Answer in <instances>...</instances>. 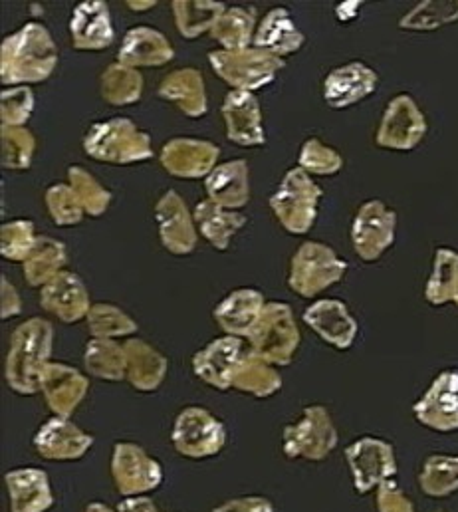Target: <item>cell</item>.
I'll return each mask as SVG.
<instances>
[{"label":"cell","mask_w":458,"mask_h":512,"mask_svg":"<svg viewBox=\"0 0 458 512\" xmlns=\"http://www.w3.org/2000/svg\"><path fill=\"white\" fill-rule=\"evenodd\" d=\"M54 328L44 318L22 322L12 338L4 362V380L20 395H34L42 387L44 370L50 364Z\"/></svg>","instance_id":"obj_1"},{"label":"cell","mask_w":458,"mask_h":512,"mask_svg":"<svg viewBox=\"0 0 458 512\" xmlns=\"http://www.w3.org/2000/svg\"><path fill=\"white\" fill-rule=\"evenodd\" d=\"M58 48L50 32L28 22L22 30L10 34L0 48V78L4 86L44 82L56 68Z\"/></svg>","instance_id":"obj_2"},{"label":"cell","mask_w":458,"mask_h":512,"mask_svg":"<svg viewBox=\"0 0 458 512\" xmlns=\"http://www.w3.org/2000/svg\"><path fill=\"white\" fill-rule=\"evenodd\" d=\"M250 350L272 366H288L300 346V330L286 302H268L246 338Z\"/></svg>","instance_id":"obj_3"},{"label":"cell","mask_w":458,"mask_h":512,"mask_svg":"<svg viewBox=\"0 0 458 512\" xmlns=\"http://www.w3.org/2000/svg\"><path fill=\"white\" fill-rule=\"evenodd\" d=\"M84 149L110 165H129L153 155L151 137L125 118L92 126L84 137Z\"/></svg>","instance_id":"obj_4"},{"label":"cell","mask_w":458,"mask_h":512,"mask_svg":"<svg viewBox=\"0 0 458 512\" xmlns=\"http://www.w3.org/2000/svg\"><path fill=\"white\" fill-rule=\"evenodd\" d=\"M322 189L300 167L290 169L276 193L270 199V207L282 227L292 235L308 233L318 217V203Z\"/></svg>","instance_id":"obj_5"},{"label":"cell","mask_w":458,"mask_h":512,"mask_svg":"<svg viewBox=\"0 0 458 512\" xmlns=\"http://www.w3.org/2000/svg\"><path fill=\"white\" fill-rule=\"evenodd\" d=\"M338 445V431L330 411L322 405H310L302 417L284 427L282 447L288 459L324 461Z\"/></svg>","instance_id":"obj_6"},{"label":"cell","mask_w":458,"mask_h":512,"mask_svg":"<svg viewBox=\"0 0 458 512\" xmlns=\"http://www.w3.org/2000/svg\"><path fill=\"white\" fill-rule=\"evenodd\" d=\"M347 262L322 243H304L290 262L288 286L302 298H314L344 278Z\"/></svg>","instance_id":"obj_7"},{"label":"cell","mask_w":458,"mask_h":512,"mask_svg":"<svg viewBox=\"0 0 458 512\" xmlns=\"http://www.w3.org/2000/svg\"><path fill=\"white\" fill-rule=\"evenodd\" d=\"M215 72L234 90L252 92L270 84L284 68V60L260 48L217 50L209 54Z\"/></svg>","instance_id":"obj_8"},{"label":"cell","mask_w":458,"mask_h":512,"mask_svg":"<svg viewBox=\"0 0 458 512\" xmlns=\"http://www.w3.org/2000/svg\"><path fill=\"white\" fill-rule=\"evenodd\" d=\"M171 441L175 451L187 459H209L223 451L227 429L205 407H187L175 419Z\"/></svg>","instance_id":"obj_9"},{"label":"cell","mask_w":458,"mask_h":512,"mask_svg":"<svg viewBox=\"0 0 458 512\" xmlns=\"http://www.w3.org/2000/svg\"><path fill=\"white\" fill-rule=\"evenodd\" d=\"M112 477L117 493L131 499L155 491L163 481V469L143 447L135 443H115Z\"/></svg>","instance_id":"obj_10"},{"label":"cell","mask_w":458,"mask_h":512,"mask_svg":"<svg viewBox=\"0 0 458 512\" xmlns=\"http://www.w3.org/2000/svg\"><path fill=\"white\" fill-rule=\"evenodd\" d=\"M345 459L353 477V487L359 495H367L397 473L393 445L383 439L363 437L351 443L345 449Z\"/></svg>","instance_id":"obj_11"},{"label":"cell","mask_w":458,"mask_h":512,"mask_svg":"<svg viewBox=\"0 0 458 512\" xmlns=\"http://www.w3.org/2000/svg\"><path fill=\"white\" fill-rule=\"evenodd\" d=\"M397 215L381 201H367L359 207L353 227L351 241L357 256L365 262H373L383 255L395 241Z\"/></svg>","instance_id":"obj_12"},{"label":"cell","mask_w":458,"mask_h":512,"mask_svg":"<svg viewBox=\"0 0 458 512\" xmlns=\"http://www.w3.org/2000/svg\"><path fill=\"white\" fill-rule=\"evenodd\" d=\"M427 133V120L409 94L395 96L381 120L377 145L395 151L415 149Z\"/></svg>","instance_id":"obj_13"},{"label":"cell","mask_w":458,"mask_h":512,"mask_svg":"<svg viewBox=\"0 0 458 512\" xmlns=\"http://www.w3.org/2000/svg\"><path fill=\"white\" fill-rule=\"evenodd\" d=\"M415 419L439 433L458 431V370L441 372L413 407Z\"/></svg>","instance_id":"obj_14"},{"label":"cell","mask_w":458,"mask_h":512,"mask_svg":"<svg viewBox=\"0 0 458 512\" xmlns=\"http://www.w3.org/2000/svg\"><path fill=\"white\" fill-rule=\"evenodd\" d=\"M219 147L205 139L175 137L161 151L163 167L181 179L209 177L219 159Z\"/></svg>","instance_id":"obj_15"},{"label":"cell","mask_w":458,"mask_h":512,"mask_svg":"<svg viewBox=\"0 0 458 512\" xmlns=\"http://www.w3.org/2000/svg\"><path fill=\"white\" fill-rule=\"evenodd\" d=\"M92 445L94 437L66 417L48 419L34 435L36 453L48 461H78Z\"/></svg>","instance_id":"obj_16"},{"label":"cell","mask_w":458,"mask_h":512,"mask_svg":"<svg viewBox=\"0 0 458 512\" xmlns=\"http://www.w3.org/2000/svg\"><path fill=\"white\" fill-rule=\"evenodd\" d=\"M40 304L46 312L64 324H76L88 318L92 310L86 284L68 270H62L42 288Z\"/></svg>","instance_id":"obj_17"},{"label":"cell","mask_w":458,"mask_h":512,"mask_svg":"<svg viewBox=\"0 0 458 512\" xmlns=\"http://www.w3.org/2000/svg\"><path fill=\"white\" fill-rule=\"evenodd\" d=\"M246 352L244 340L225 336L207 344L193 358V372L205 384L227 391L232 387V376Z\"/></svg>","instance_id":"obj_18"},{"label":"cell","mask_w":458,"mask_h":512,"mask_svg":"<svg viewBox=\"0 0 458 512\" xmlns=\"http://www.w3.org/2000/svg\"><path fill=\"white\" fill-rule=\"evenodd\" d=\"M155 217L159 225L161 243L173 255H189L197 247V229L185 201L175 193H165L157 207Z\"/></svg>","instance_id":"obj_19"},{"label":"cell","mask_w":458,"mask_h":512,"mask_svg":"<svg viewBox=\"0 0 458 512\" xmlns=\"http://www.w3.org/2000/svg\"><path fill=\"white\" fill-rule=\"evenodd\" d=\"M377 74L363 62H349L332 70L324 80V100L330 108L344 110L377 90Z\"/></svg>","instance_id":"obj_20"},{"label":"cell","mask_w":458,"mask_h":512,"mask_svg":"<svg viewBox=\"0 0 458 512\" xmlns=\"http://www.w3.org/2000/svg\"><path fill=\"white\" fill-rule=\"evenodd\" d=\"M90 382L82 372L76 368H70L66 364H48L42 376L40 391L46 397V403L50 411L56 417L70 419L72 413L78 409V405L88 395Z\"/></svg>","instance_id":"obj_21"},{"label":"cell","mask_w":458,"mask_h":512,"mask_svg":"<svg viewBox=\"0 0 458 512\" xmlns=\"http://www.w3.org/2000/svg\"><path fill=\"white\" fill-rule=\"evenodd\" d=\"M227 137L242 147H260L266 143L260 104L252 92L232 90L223 104Z\"/></svg>","instance_id":"obj_22"},{"label":"cell","mask_w":458,"mask_h":512,"mask_svg":"<svg viewBox=\"0 0 458 512\" xmlns=\"http://www.w3.org/2000/svg\"><path fill=\"white\" fill-rule=\"evenodd\" d=\"M304 322L330 346L347 350L357 338V322L342 300H318L304 312Z\"/></svg>","instance_id":"obj_23"},{"label":"cell","mask_w":458,"mask_h":512,"mask_svg":"<svg viewBox=\"0 0 458 512\" xmlns=\"http://www.w3.org/2000/svg\"><path fill=\"white\" fill-rule=\"evenodd\" d=\"M70 32L78 50H106L114 42L108 4L104 0H88L78 4L70 20Z\"/></svg>","instance_id":"obj_24"},{"label":"cell","mask_w":458,"mask_h":512,"mask_svg":"<svg viewBox=\"0 0 458 512\" xmlns=\"http://www.w3.org/2000/svg\"><path fill=\"white\" fill-rule=\"evenodd\" d=\"M10 512H46L54 507V493L46 471L24 467L4 475Z\"/></svg>","instance_id":"obj_25"},{"label":"cell","mask_w":458,"mask_h":512,"mask_svg":"<svg viewBox=\"0 0 458 512\" xmlns=\"http://www.w3.org/2000/svg\"><path fill=\"white\" fill-rule=\"evenodd\" d=\"M173 60V48L169 40L155 28L137 26L131 28L119 48L117 62L137 70V68H159Z\"/></svg>","instance_id":"obj_26"},{"label":"cell","mask_w":458,"mask_h":512,"mask_svg":"<svg viewBox=\"0 0 458 512\" xmlns=\"http://www.w3.org/2000/svg\"><path fill=\"white\" fill-rule=\"evenodd\" d=\"M266 302L254 288H240L229 294L215 310V320L227 336L248 338L254 330Z\"/></svg>","instance_id":"obj_27"},{"label":"cell","mask_w":458,"mask_h":512,"mask_svg":"<svg viewBox=\"0 0 458 512\" xmlns=\"http://www.w3.org/2000/svg\"><path fill=\"white\" fill-rule=\"evenodd\" d=\"M304 40L306 38L296 28L290 12L286 8H274L262 18L252 42L254 48L266 50L284 60V56L298 52L304 46Z\"/></svg>","instance_id":"obj_28"},{"label":"cell","mask_w":458,"mask_h":512,"mask_svg":"<svg viewBox=\"0 0 458 512\" xmlns=\"http://www.w3.org/2000/svg\"><path fill=\"white\" fill-rule=\"evenodd\" d=\"M159 96L177 106L187 118H201L207 112V92L199 70L183 68L171 72L159 86Z\"/></svg>","instance_id":"obj_29"},{"label":"cell","mask_w":458,"mask_h":512,"mask_svg":"<svg viewBox=\"0 0 458 512\" xmlns=\"http://www.w3.org/2000/svg\"><path fill=\"white\" fill-rule=\"evenodd\" d=\"M209 199L223 209L238 211L250 199L248 189V165L242 159L217 165L205 181Z\"/></svg>","instance_id":"obj_30"},{"label":"cell","mask_w":458,"mask_h":512,"mask_svg":"<svg viewBox=\"0 0 458 512\" xmlns=\"http://www.w3.org/2000/svg\"><path fill=\"white\" fill-rule=\"evenodd\" d=\"M127 380L137 391L151 393L159 389L167 376V360L147 342L129 338L125 344Z\"/></svg>","instance_id":"obj_31"},{"label":"cell","mask_w":458,"mask_h":512,"mask_svg":"<svg viewBox=\"0 0 458 512\" xmlns=\"http://www.w3.org/2000/svg\"><path fill=\"white\" fill-rule=\"evenodd\" d=\"M195 223L203 237L219 251L229 249L232 237L246 225V217L238 211H229L213 203L211 199L203 201L195 209Z\"/></svg>","instance_id":"obj_32"},{"label":"cell","mask_w":458,"mask_h":512,"mask_svg":"<svg viewBox=\"0 0 458 512\" xmlns=\"http://www.w3.org/2000/svg\"><path fill=\"white\" fill-rule=\"evenodd\" d=\"M232 387L240 393H248L254 397H270L282 387V378L274 370L272 364H268L264 358H260L256 352L246 348L234 376Z\"/></svg>","instance_id":"obj_33"},{"label":"cell","mask_w":458,"mask_h":512,"mask_svg":"<svg viewBox=\"0 0 458 512\" xmlns=\"http://www.w3.org/2000/svg\"><path fill=\"white\" fill-rule=\"evenodd\" d=\"M66 264V247L50 237H38L32 253L24 260V274L30 286H46Z\"/></svg>","instance_id":"obj_34"},{"label":"cell","mask_w":458,"mask_h":512,"mask_svg":"<svg viewBox=\"0 0 458 512\" xmlns=\"http://www.w3.org/2000/svg\"><path fill=\"white\" fill-rule=\"evenodd\" d=\"M84 364L88 374L106 382H121L127 378V356L125 348L115 340L94 338L86 346Z\"/></svg>","instance_id":"obj_35"},{"label":"cell","mask_w":458,"mask_h":512,"mask_svg":"<svg viewBox=\"0 0 458 512\" xmlns=\"http://www.w3.org/2000/svg\"><path fill=\"white\" fill-rule=\"evenodd\" d=\"M225 10L227 8L223 2H173L177 30L189 40L199 38L207 30H213V26L219 22Z\"/></svg>","instance_id":"obj_36"},{"label":"cell","mask_w":458,"mask_h":512,"mask_svg":"<svg viewBox=\"0 0 458 512\" xmlns=\"http://www.w3.org/2000/svg\"><path fill=\"white\" fill-rule=\"evenodd\" d=\"M458 294V253L451 249H439L435 253L433 274L425 288V298L433 306L455 302Z\"/></svg>","instance_id":"obj_37"},{"label":"cell","mask_w":458,"mask_h":512,"mask_svg":"<svg viewBox=\"0 0 458 512\" xmlns=\"http://www.w3.org/2000/svg\"><path fill=\"white\" fill-rule=\"evenodd\" d=\"M254 20L252 8H227L211 34L223 50H244L254 40Z\"/></svg>","instance_id":"obj_38"},{"label":"cell","mask_w":458,"mask_h":512,"mask_svg":"<svg viewBox=\"0 0 458 512\" xmlns=\"http://www.w3.org/2000/svg\"><path fill=\"white\" fill-rule=\"evenodd\" d=\"M419 485L427 497L445 499L458 491V457L431 455L419 475Z\"/></svg>","instance_id":"obj_39"},{"label":"cell","mask_w":458,"mask_h":512,"mask_svg":"<svg viewBox=\"0 0 458 512\" xmlns=\"http://www.w3.org/2000/svg\"><path fill=\"white\" fill-rule=\"evenodd\" d=\"M102 96L112 106H129L135 104L143 90V80L137 70H131L119 62L108 66L100 78Z\"/></svg>","instance_id":"obj_40"},{"label":"cell","mask_w":458,"mask_h":512,"mask_svg":"<svg viewBox=\"0 0 458 512\" xmlns=\"http://www.w3.org/2000/svg\"><path fill=\"white\" fill-rule=\"evenodd\" d=\"M90 334L98 340H115V338H129L137 332V324L129 318L123 310L114 304H96L92 306L88 318Z\"/></svg>","instance_id":"obj_41"},{"label":"cell","mask_w":458,"mask_h":512,"mask_svg":"<svg viewBox=\"0 0 458 512\" xmlns=\"http://www.w3.org/2000/svg\"><path fill=\"white\" fill-rule=\"evenodd\" d=\"M68 179L88 217H100L108 211L112 193L92 173L82 167H72L68 171Z\"/></svg>","instance_id":"obj_42"},{"label":"cell","mask_w":458,"mask_h":512,"mask_svg":"<svg viewBox=\"0 0 458 512\" xmlns=\"http://www.w3.org/2000/svg\"><path fill=\"white\" fill-rule=\"evenodd\" d=\"M458 20V2L453 0H427L415 6L409 14H405L399 22L405 30H433Z\"/></svg>","instance_id":"obj_43"},{"label":"cell","mask_w":458,"mask_h":512,"mask_svg":"<svg viewBox=\"0 0 458 512\" xmlns=\"http://www.w3.org/2000/svg\"><path fill=\"white\" fill-rule=\"evenodd\" d=\"M46 207L58 227L78 225L86 213L70 185H54L46 191Z\"/></svg>","instance_id":"obj_44"},{"label":"cell","mask_w":458,"mask_h":512,"mask_svg":"<svg viewBox=\"0 0 458 512\" xmlns=\"http://www.w3.org/2000/svg\"><path fill=\"white\" fill-rule=\"evenodd\" d=\"M298 161H300V169L314 175H334L344 167L342 155L316 137L308 139L302 145Z\"/></svg>","instance_id":"obj_45"},{"label":"cell","mask_w":458,"mask_h":512,"mask_svg":"<svg viewBox=\"0 0 458 512\" xmlns=\"http://www.w3.org/2000/svg\"><path fill=\"white\" fill-rule=\"evenodd\" d=\"M34 155V135L24 128H2V165L28 169Z\"/></svg>","instance_id":"obj_46"},{"label":"cell","mask_w":458,"mask_h":512,"mask_svg":"<svg viewBox=\"0 0 458 512\" xmlns=\"http://www.w3.org/2000/svg\"><path fill=\"white\" fill-rule=\"evenodd\" d=\"M2 256L12 262H24L36 245L34 227L30 221H12L0 231Z\"/></svg>","instance_id":"obj_47"},{"label":"cell","mask_w":458,"mask_h":512,"mask_svg":"<svg viewBox=\"0 0 458 512\" xmlns=\"http://www.w3.org/2000/svg\"><path fill=\"white\" fill-rule=\"evenodd\" d=\"M0 114H2V128H22V124L30 118L34 110V98L30 88L18 86L4 90L0 96Z\"/></svg>","instance_id":"obj_48"},{"label":"cell","mask_w":458,"mask_h":512,"mask_svg":"<svg viewBox=\"0 0 458 512\" xmlns=\"http://www.w3.org/2000/svg\"><path fill=\"white\" fill-rule=\"evenodd\" d=\"M375 505L377 512H415L413 501L393 479H387L377 487Z\"/></svg>","instance_id":"obj_49"},{"label":"cell","mask_w":458,"mask_h":512,"mask_svg":"<svg viewBox=\"0 0 458 512\" xmlns=\"http://www.w3.org/2000/svg\"><path fill=\"white\" fill-rule=\"evenodd\" d=\"M213 512H274V505L264 497H240L223 503Z\"/></svg>","instance_id":"obj_50"},{"label":"cell","mask_w":458,"mask_h":512,"mask_svg":"<svg viewBox=\"0 0 458 512\" xmlns=\"http://www.w3.org/2000/svg\"><path fill=\"white\" fill-rule=\"evenodd\" d=\"M0 288H2V312H0V318L8 320V318L18 316L20 310H22V302H20L18 292L14 290V286L6 278L0 280Z\"/></svg>","instance_id":"obj_51"},{"label":"cell","mask_w":458,"mask_h":512,"mask_svg":"<svg viewBox=\"0 0 458 512\" xmlns=\"http://www.w3.org/2000/svg\"><path fill=\"white\" fill-rule=\"evenodd\" d=\"M117 512H161L149 497H131L123 499L117 505Z\"/></svg>","instance_id":"obj_52"},{"label":"cell","mask_w":458,"mask_h":512,"mask_svg":"<svg viewBox=\"0 0 458 512\" xmlns=\"http://www.w3.org/2000/svg\"><path fill=\"white\" fill-rule=\"evenodd\" d=\"M359 6H361V2H344V4L338 6L336 12H338V16H340L342 22H349V20L357 14Z\"/></svg>","instance_id":"obj_53"},{"label":"cell","mask_w":458,"mask_h":512,"mask_svg":"<svg viewBox=\"0 0 458 512\" xmlns=\"http://www.w3.org/2000/svg\"><path fill=\"white\" fill-rule=\"evenodd\" d=\"M86 512H117V509H110L108 505H104V503H90L88 507H86Z\"/></svg>","instance_id":"obj_54"},{"label":"cell","mask_w":458,"mask_h":512,"mask_svg":"<svg viewBox=\"0 0 458 512\" xmlns=\"http://www.w3.org/2000/svg\"><path fill=\"white\" fill-rule=\"evenodd\" d=\"M455 304H457V306H458V294H457V298H455Z\"/></svg>","instance_id":"obj_55"}]
</instances>
